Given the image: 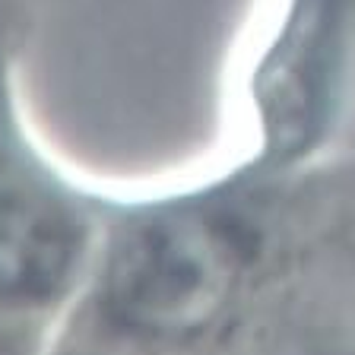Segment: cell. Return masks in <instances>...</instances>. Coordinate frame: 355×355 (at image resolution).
<instances>
[{
	"mask_svg": "<svg viewBox=\"0 0 355 355\" xmlns=\"http://www.w3.org/2000/svg\"><path fill=\"white\" fill-rule=\"evenodd\" d=\"M26 29L22 0H0V336L51 349L96 260L108 184L70 168L26 118Z\"/></svg>",
	"mask_w": 355,
	"mask_h": 355,
	"instance_id": "cell-2",
	"label": "cell"
},
{
	"mask_svg": "<svg viewBox=\"0 0 355 355\" xmlns=\"http://www.w3.org/2000/svg\"><path fill=\"white\" fill-rule=\"evenodd\" d=\"M64 349L355 352V146L111 184Z\"/></svg>",
	"mask_w": 355,
	"mask_h": 355,
	"instance_id": "cell-1",
	"label": "cell"
},
{
	"mask_svg": "<svg viewBox=\"0 0 355 355\" xmlns=\"http://www.w3.org/2000/svg\"><path fill=\"white\" fill-rule=\"evenodd\" d=\"M222 155L298 165L355 146V0H266L232 92Z\"/></svg>",
	"mask_w": 355,
	"mask_h": 355,
	"instance_id": "cell-3",
	"label": "cell"
}]
</instances>
